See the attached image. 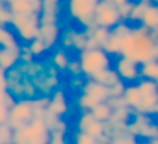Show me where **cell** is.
I'll return each instance as SVG.
<instances>
[{
  "instance_id": "1",
  "label": "cell",
  "mask_w": 158,
  "mask_h": 144,
  "mask_svg": "<svg viewBox=\"0 0 158 144\" xmlns=\"http://www.w3.org/2000/svg\"><path fill=\"white\" fill-rule=\"evenodd\" d=\"M142 64L158 59V35L140 24L123 36L120 54Z\"/></svg>"
},
{
  "instance_id": "2",
  "label": "cell",
  "mask_w": 158,
  "mask_h": 144,
  "mask_svg": "<svg viewBox=\"0 0 158 144\" xmlns=\"http://www.w3.org/2000/svg\"><path fill=\"white\" fill-rule=\"evenodd\" d=\"M51 129L44 117H34L23 127L14 130L13 143L46 144L50 143Z\"/></svg>"
},
{
  "instance_id": "3",
  "label": "cell",
  "mask_w": 158,
  "mask_h": 144,
  "mask_svg": "<svg viewBox=\"0 0 158 144\" xmlns=\"http://www.w3.org/2000/svg\"><path fill=\"white\" fill-rule=\"evenodd\" d=\"M112 55L106 52L102 47L85 49L80 51L79 62L82 74L91 78L97 73L112 67Z\"/></svg>"
},
{
  "instance_id": "4",
  "label": "cell",
  "mask_w": 158,
  "mask_h": 144,
  "mask_svg": "<svg viewBox=\"0 0 158 144\" xmlns=\"http://www.w3.org/2000/svg\"><path fill=\"white\" fill-rule=\"evenodd\" d=\"M10 25L16 37L26 44L39 36L40 13H12Z\"/></svg>"
},
{
  "instance_id": "5",
  "label": "cell",
  "mask_w": 158,
  "mask_h": 144,
  "mask_svg": "<svg viewBox=\"0 0 158 144\" xmlns=\"http://www.w3.org/2000/svg\"><path fill=\"white\" fill-rule=\"evenodd\" d=\"M108 100H110L108 87L92 79L82 86V94L78 99V105L85 111L90 112L98 104Z\"/></svg>"
},
{
  "instance_id": "6",
  "label": "cell",
  "mask_w": 158,
  "mask_h": 144,
  "mask_svg": "<svg viewBox=\"0 0 158 144\" xmlns=\"http://www.w3.org/2000/svg\"><path fill=\"white\" fill-rule=\"evenodd\" d=\"M100 0H68L67 9L72 19L84 26H95L94 15Z\"/></svg>"
},
{
  "instance_id": "7",
  "label": "cell",
  "mask_w": 158,
  "mask_h": 144,
  "mask_svg": "<svg viewBox=\"0 0 158 144\" xmlns=\"http://www.w3.org/2000/svg\"><path fill=\"white\" fill-rule=\"evenodd\" d=\"M123 22L118 6L110 2V0H100L94 15V24L97 26L113 29L116 25Z\"/></svg>"
},
{
  "instance_id": "8",
  "label": "cell",
  "mask_w": 158,
  "mask_h": 144,
  "mask_svg": "<svg viewBox=\"0 0 158 144\" xmlns=\"http://www.w3.org/2000/svg\"><path fill=\"white\" fill-rule=\"evenodd\" d=\"M35 117V105L33 100H19L10 107L8 122L11 125L12 128L15 130Z\"/></svg>"
},
{
  "instance_id": "9",
  "label": "cell",
  "mask_w": 158,
  "mask_h": 144,
  "mask_svg": "<svg viewBox=\"0 0 158 144\" xmlns=\"http://www.w3.org/2000/svg\"><path fill=\"white\" fill-rule=\"evenodd\" d=\"M113 67L118 74L119 78L126 85L138 83L141 77V64L132 60L118 55L116 61H114Z\"/></svg>"
},
{
  "instance_id": "10",
  "label": "cell",
  "mask_w": 158,
  "mask_h": 144,
  "mask_svg": "<svg viewBox=\"0 0 158 144\" xmlns=\"http://www.w3.org/2000/svg\"><path fill=\"white\" fill-rule=\"evenodd\" d=\"M105 122L100 121V120L95 119L91 113H86L82 115V117L79 120V130L87 132L88 134L92 135L93 138L99 141L100 138H102L105 134V127H104Z\"/></svg>"
},
{
  "instance_id": "11",
  "label": "cell",
  "mask_w": 158,
  "mask_h": 144,
  "mask_svg": "<svg viewBox=\"0 0 158 144\" xmlns=\"http://www.w3.org/2000/svg\"><path fill=\"white\" fill-rule=\"evenodd\" d=\"M67 111V103H66L65 94L62 90H56L50 95L48 106H47V113L49 115H53L55 117L62 116Z\"/></svg>"
},
{
  "instance_id": "12",
  "label": "cell",
  "mask_w": 158,
  "mask_h": 144,
  "mask_svg": "<svg viewBox=\"0 0 158 144\" xmlns=\"http://www.w3.org/2000/svg\"><path fill=\"white\" fill-rule=\"evenodd\" d=\"M46 44L47 49L50 50L54 47L60 38V28L56 23H42L39 27V36Z\"/></svg>"
},
{
  "instance_id": "13",
  "label": "cell",
  "mask_w": 158,
  "mask_h": 144,
  "mask_svg": "<svg viewBox=\"0 0 158 144\" xmlns=\"http://www.w3.org/2000/svg\"><path fill=\"white\" fill-rule=\"evenodd\" d=\"M7 5V3H6ZM12 13H40L41 12V0H18L8 5Z\"/></svg>"
},
{
  "instance_id": "14",
  "label": "cell",
  "mask_w": 158,
  "mask_h": 144,
  "mask_svg": "<svg viewBox=\"0 0 158 144\" xmlns=\"http://www.w3.org/2000/svg\"><path fill=\"white\" fill-rule=\"evenodd\" d=\"M21 48H0V68L3 70H8L15 66L20 61Z\"/></svg>"
},
{
  "instance_id": "15",
  "label": "cell",
  "mask_w": 158,
  "mask_h": 144,
  "mask_svg": "<svg viewBox=\"0 0 158 144\" xmlns=\"http://www.w3.org/2000/svg\"><path fill=\"white\" fill-rule=\"evenodd\" d=\"M123 98L126 105L129 108L138 111L140 108L141 102H142V96H141L138 83H131V85L126 86Z\"/></svg>"
},
{
  "instance_id": "16",
  "label": "cell",
  "mask_w": 158,
  "mask_h": 144,
  "mask_svg": "<svg viewBox=\"0 0 158 144\" xmlns=\"http://www.w3.org/2000/svg\"><path fill=\"white\" fill-rule=\"evenodd\" d=\"M91 79H93V80L98 81V83H102V85L106 86L108 88L112 87L113 85H115V83L120 80V78H119L116 70H114V67L106 68V70L97 73V74L91 77Z\"/></svg>"
},
{
  "instance_id": "17",
  "label": "cell",
  "mask_w": 158,
  "mask_h": 144,
  "mask_svg": "<svg viewBox=\"0 0 158 144\" xmlns=\"http://www.w3.org/2000/svg\"><path fill=\"white\" fill-rule=\"evenodd\" d=\"M141 24L151 31H155L158 25V6L151 3L145 9L141 18Z\"/></svg>"
},
{
  "instance_id": "18",
  "label": "cell",
  "mask_w": 158,
  "mask_h": 144,
  "mask_svg": "<svg viewBox=\"0 0 158 144\" xmlns=\"http://www.w3.org/2000/svg\"><path fill=\"white\" fill-rule=\"evenodd\" d=\"M90 113L95 119L106 122L110 121L112 118L113 113H114V107L110 104V101H105V102L100 103L95 107H93L90 111Z\"/></svg>"
},
{
  "instance_id": "19",
  "label": "cell",
  "mask_w": 158,
  "mask_h": 144,
  "mask_svg": "<svg viewBox=\"0 0 158 144\" xmlns=\"http://www.w3.org/2000/svg\"><path fill=\"white\" fill-rule=\"evenodd\" d=\"M0 48H11L19 49L21 48L18 44V37L15 34L8 31L6 26L0 25Z\"/></svg>"
},
{
  "instance_id": "20",
  "label": "cell",
  "mask_w": 158,
  "mask_h": 144,
  "mask_svg": "<svg viewBox=\"0 0 158 144\" xmlns=\"http://www.w3.org/2000/svg\"><path fill=\"white\" fill-rule=\"evenodd\" d=\"M69 59L67 57V53L64 50H59L56 52L53 53L52 55V64L60 70V72H64L67 70L68 65H69Z\"/></svg>"
},
{
  "instance_id": "21",
  "label": "cell",
  "mask_w": 158,
  "mask_h": 144,
  "mask_svg": "<svg viewBox=\"0 0 158 144\" xmlns=\"http://www.w3.org/2000/svg\"><path fill=\"white\" fill-rule=\"evenodd\" d=\"M110 29H107L105 27H101V26H93L91 27V36L98 44H100V47H103L104 44L107 41L108 37H110Z\"/></svg>"
},
{
  "instance_id": "22",
  "label": "cell",
  "mask_w": 158,
  "mask_h": 144,
  "mask_svg": "<svg viewBox=\"0 0 158 144\" xmlns=\"http://www.w3.org/2000/svg\"><path fill=\"white\" fill-rule=\"evenodd\" d=\"M27 44V47H28L29 51L31 52V54L35 57H41L46 51H48L46 44L42 41V39L40 37L35 38V39H33L31 41H29L28 44Z\"/></svg>"
},
{
  "instance_id": "23",
  "label": "cell",
  "mask_w": 158,
  "mask_h": 144,
  "mask_svg": "<svg viewBox=\"0 0 158 144\" xmlns=\"http://www.w3.org/2000/svg\"><path fill=\"white\" fill-rule=\"evenodd\" d=\"M13 134L14 129L9 122L0 124V144L13 143Z\"/></svg>"
},
{
  "instance_id": "24",
  "label": "cell",
  "mask_w": 158,
  "mask_h": 144,
  "mask_svg": "<svg viewBox=\"0 0 158 144\" xmlns=\"http://www.w3.org/2000/svg\"><path fill=\"white\" fill-rule=\"evenodd\" d=\"M12 19V12L9 9L8 5L5 2L0 3V25L1 26H7L8 24L10 25Z\"/></svg>"
},
{
  "instance_id": "25",
  "label": "cell",
  "mask_w": 158,
  "mask_h": 144,
  "mask_svg": "<svg viewBox=\"0 0 158 144\" xmlns=\"http://www.w3.org/2000/svg\"><path fill=\"white\" fill-rule=\"evenodd\" d=\"M75 142L78 144H93L97 142V139L93 138L92 135L88 134L87 132L79 130V132L75 137Z\"/></svg>"
},
{
  "instance_id": "26",
  "label": "cell",
  "mask_w": 158,
  "mask_h": 144,
  "mask_svg": "<svg viewBox=\"0 0 158 144\" xmlns=\"http://www.w3.org/2000/svg\"><path fill=\"white\" fill-rule=\"evenodd\" d=\"M10 106L5 102H0V124L7 122L9 118Z\"/></svg>"
},
{
  "instance_id": "27",
  "label": "cell",
  "mask_w": 158,
  "mask_h": 144,
  "mask_svg": "<svg viewBox=\"0 0 158 144\" xmlns=\"http://www.w3.org/2000/svg\"><path fill=\"white\" fill-rule=\"evenodd\" d=\"M131 135H133V134H129L128 137H123V135H119V137H117V138H114V139H127V138H129V137H131ZM113 142H117V143H119V142H121V143H131L132 141H130V140H115V141H113Z\"/></svg>"
},
{
  "instance_id": "28",
  "label": "cell",
  "mask_w": 158,
  "mask_h": 144,
  "mask_svg": "<svg viewBox=\"0 0 158 144\" xmlns=\"http://www.w3.org/2000/svg\"><path fill=\"white\" fill-rule=\"evenodd\" d=\"M110 2H113V3H115L116 6H120V5H123V3H125V2H127L128 0H110Z\"/></svg>"
},
{
  "instance_id": "29",
  "label": "cell",
  "mask_w": 158,
  "mask_h": 144,
  "mask_svg": "<svg viewBox=\"0 0 158 144\" xmlns=\"http://www.w3.org/2000/svg\"><path fill=\"white\" fill-rule=\"evenodd\" d=\"M1 2H2V0H0V3H1Z\"/></svg>"
}]
</instances>
